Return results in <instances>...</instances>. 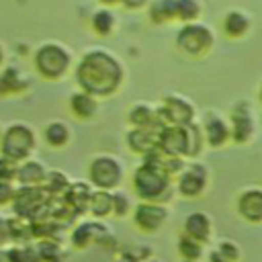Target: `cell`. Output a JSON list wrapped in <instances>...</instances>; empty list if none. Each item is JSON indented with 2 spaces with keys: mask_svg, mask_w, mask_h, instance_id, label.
I'll use <instances>...</instances> for the list:
<instances>
[{
  "mask_svg": "<svg viewBox=\"0 0 262 262\" xmlns=\"http://www.w3.org/2000/svg\"><path fill=\"white\" fill-rule=\"evenodd\" d=\"M76 80L80 90L96 96L113 94L123 82V66L111 51L94 47L82 55L76 66Z\"/></svg>",
  "mask_w": 262,
  "mask_h": 262,
  "instance_id": "6da1fadb",
  "label": "cell"
},
{
  "mask_svg": "<svg viewBox=\"0 0 262 262\" xmlns=\"http://www.w3.org/2000/svg\"><path fill=\"white\" fill-rule=\"evenodd\" d=\"M70 66H72V55L61 43L47 41L35 51V68L47 80L61 78L70 70Z\"/></svg>",
  "mask_w": 262,
  "mask_h": 262,
  "instance_id": "7a4b0ae2",
  "label": "cell"
},
{
  "mask_svg": "<svg viewBox=\"0 0 262 262\" xmlns=\"http://www.w3.org/2000/svg\"><path fill=\"white\" fill-rule=\"evenodd\" d=\"M133 186H135V192L143 201L158 203L166 199V194L170 192V176L154 166L141 164L133 172Z\"/></svg>",
  "mask_w": 262,
  "mask_h": 262,
  "instance_id": "3957f363",
  "label": "cell"
},
{
  "mask_svg": "<svg viewBox=\"0 0 262 262\" xmlns=\"http://www.w3.org/2000/svg\"><path fill=\"white\" fill-rule=\"evenodd\" d=\"M35 147V133L29 125L25 123H12L0 139V151L2 156L14 160V162H25L29 154Z\"/></svg>",
  "mask_w": 262,
  "mask_h": 262,
  "instance_id": "277c9868",
  "label": "cell"
},
{
  "mask_svg": "<svg viewBox=\"0 0 262 262\" xmlns=\"http://www.w3.org/2000/svg\"><path fill=\"white\" fill-rule=\"evenodd\" d=\"M213 41L215 37H213L211 27L203 23H186L176 35V47L190 57H199L207 53L213 47Z\"/></svg>",
  "mask_w": 262,
  "mask_h": 262,
  "instance_id": "5b68a950",
  "label": "cell"
},
{
  "mask_svg": "<svg viewBox=\"0 0 262 262\" xmlns=\"http://www.w3.org/2000/svg\"><path fill=\"white\" fill-rule=\"evenodd\" d=\"M158 119L164 127L168 125L188 127L190 123H194V106L190 100H186L180 94H166L162 106H158Z\"/></svg>",
  "mask_w": 262,
  "mask_h": 262,
  "instance_id": "8992f818",
  "label": "cell"
},
{
  "mask_svg": "<svg viewBox=\"0 0 262 262\" xmlns=\"http://www.w3.org/2000/svg\"><path fill=\"white\" fill-rule=\"evenodd\" d=\"M121 176H123V168L113 156H96L90 162L88 178L90 184H94L98 190H111L119 186Z\"/></svg>",
  "mask_w": 262,
  "mask_h": 262,
  "instance_id": "52a82bcc",
  "label": "cell"
},
{
  "mask_svg": "<svg viewBox=\"0 0 262 262\" xmlns=\"http://www.w3.org/2000/svg\"><path fill=\"white\" fill-rule=\"evenodd\" d=\"M158 147L176 158H188V129L180 125H168L158 135Z\"/></svg>",
  "mask_w": 262,
  "mask_h": 262,
  "instance_id": "ba28073f",
  "label": "cell"
},
{
  "mask_svg": "<svg viewBox=\"0 0 262 262\" xmlns=\"http://www.w3.org/2000/svg\"><path fill=\"white\" fill-rule=\"evenodd\" d=\"M254 135V119L250 102L242 100L231 108V137L235 143H248Z\"/></svg>",
  "mask_w": 262,
  "mask_h": 262,
  "instance_id": "9c48e42d",
  "label": "cell"
},
{
  "mask_svg": "<svg viewBox=\"0 0 262 262\" xmlns=\"http://www.w3.org/2000/svg\"><path fill=\"white\" fill-rule=\"evenodd\" d=\"M207 186V168L201 164H190L180 172L178 192L184 196H199Z\"/></svg>",
  "mask_w": 262,
  "mask_h": 262,
  "instance_id": "30bf717a",
  "label": "cell"
},
{
  "mask_svg": "<svg viewBox=\"0 0 262 262\" xmlns=\"http://www.w3.org/2000/svg\"><path fill=\"white\" fill-rule=\"evenodd\" d=\"M133 221L143 229V231H156L160 229V225L166 221V209L160 203H149L143 201L135 207L133 213Z\"/></svg>",
  "mask_w": 262,
  "mask_h": 262,
  "instance_id": "8fae6325",
  "label": "cell"
},
{
  "mask_svg": "<svg viewBox=\"0 0 262 262\" xmlns=\"http://www.w3.org/2000/svg\"><path fill=\"white\" fill-rule=\"evenodd\" d=\"M237 211L252 223L262 221V188H248L237 199Z\"/></svg>",
  "mask_w": 262,
  "mask_h": 262,
  "instance_id": "7c38bea8",
  "label": "cell"
},
{
  "mask_svg": "<svg viewBox=\"0 0 262 262\" xmlns=\"http://www.w3.org/2000/svg\"><path fill=\"white\" fill-rule=\"evenodd\" d=\"M129 123L141 129H156V131L164 129V125L158 119V108H154L147 102H135L129 108Z\"/></svg>",
  "mask_w": 262,
  "mask_h": 262,
  "instance_id": "4fadbf2b",
  "label": "cell"
},
{
  "mask_svg": "<svg viewBox=\"0 0 262 262\" xmlns=\"http://www.w3.org/2000/svg\"><path fill=\"white\" fill-rule=\"evenodd\" d=\"M143 164L154 166V168H158V170L166 172L168 176L178 174V172H182V170H184V158L170 156V154H166V151H164V149H160V147H154L151 151H147V154L143 156Z\"/></svg>",
  "mask_w": 262,
  "mask_h": 262,
  "instance_id": "5bb4252c",
  "label": "cell"
},
{
  "mask_svg": "<svg viewBox=\"0 0 262 262\" xmlns=\"http://www.w3.org/2000/svg\"><path fill=\"white\" fill-rule=\"evenodd\" d=\"M203 131H205V141L211 147H221L231 137V127L217 115H209L207 117V121L203 125Z\"/></svg>",
  "mask_w": 262,
  "mask_h": 262,
  "instance_id": "9a60e30c",
  "label": "cell"
},
{
  "mask_svg": "<svg viewBox=\"0 0 262 262\" xmlns=\"http://www.w3.org/2000/svg\"><path fill=\"white\" fill-rule=\"evenodd\" d=\"M158 135L160 131L156 129H141V127H133L127 133V143L135 154L145 156L147 151H151L154 147H158Z\"/></svg>",
  "mask_w": 262,
  "mask_h": 262,
  "instance_id": "2e32d148",
  "label": "cell"
},
{
  "mask_svg": "<svg viewBox=\"0 0 262 262\" xmlns=\"http://www.w3.org/2000/svg\"><path fill=\"white\" fill-rule=\"evenodd\" d=\"M27 88H29V78L23 76L18 68L8 66V68L2 70V74H0V94L2 96L20 94Z\"/></svg>",
  "mask_w": 262,
  "mask_h": 262,
  "instance_id": "e0dca14e",
  "label": "cell"
},
{
  "mask_svg": "<svg viewBox=\"0 0 262 262\" xmlns=\"http://www.w3.org/2000/svg\"><path fill=\"white\" fill-rule=\"evenodd\" d=\"M47 178V172L43 168V164L35 162V160H25L18 166L16 172V180L20 186H43Z\"/></svg>",
  "mask_w": 262,
  "mask_h": 262,
  "instance_id": "ac0fdd59",
  "label": "cell"
},
{
  "mask_svg": "<svg viewBox=\"0 0 262 262\" xmlns=\"http://www.w3.org/2000/svg\"><path fill=\"white\" fill-rule=\"evenodd\" d=\"M90 194H92V190H90V184L88 182H72L70 188L63 194V201L68 203V207L74 213H82V211L88 209Z\"/></svg>",
  "mask_w": 262,
  "mask_h": 262,
  "instance_id": "d6986e66",
  "label": "cell"
},
{
  "mask_svg": "<svg viewBox=\"0 0 262 262\" xmlns=\"http://www.w3.org/2000/svg\"><path fill=\"white\" fill-rule=\"evenodd\" d=\"M108 229L96 221H86V223H80L74 233H72V244L76 248H86L90 242H98Z\"/></svg>",
  "mask_w": 262,
  "mask_h": 262,
  "instance_id": "ffe728a7",
  "label": "cell"
},
{
  "mask_svg": "<svg viewBox=\"0 0 262 262\" xmlns=\"http://www.w3.org/2000/svg\"><path fill=\"white\" fill-rule=\"evenodd\" d=\"M184 233L196 242H207L211 235V219L205 213H192L184 219Z\"/></svg>",
  "mask_w": 262,
  "mask_h": 262,
  "instance_id": "44dd1931",
  "label": "cell"
},
{
  "mask_svg": "<svg viewBox=\"0 0 262 262\" xmlns=\"http://www.w3.org/2000/svg\"><path fill=\"white\" fill-rule=\"evenodd\" d=\"M250 29V16L244 10H229L223 18V31L231 39H239Z\"/></svg>",
  "mask_w": 262,
  "mask_h": 262,
  "instance_id": "7402d4cb",
  "label": "cell"
},
{
  "mask_svg": "<svg viewBox=\"0 0 262 262\" xmlns=\"http://www.w3.org/2000/svg\"><path fill=\"white\" fill-rule=\"evenodd\" d=\"M70 108L74 111L76 117L80 119H92L96 115V108H98V102L92 94L84 92V90H78L70 96Z\"/></svg>",
  "mask_w": 262,
  "mask_h": 262,
  "instance_id": "603a6c76",
  "label": "cell"
},
{
  "mask_svg": "<svg viewBox=\"0 0 262 262\" xmlns=\"http://www.w3.org/2000/svg\"><path fill=\"white\" fill-rule=\"evenodd\" d=\"M8 229H10V242H14L16 246H29V242L35 237L31 221H27L23 217H10Z\"/></svg>",
  "mask_w": 262,
  "mask_h": 262,
  "instance_id": "cb8c5ba5",
  "label": "cell"
},
{
  "mask_svg": "<svg viewBox=\"0 0 262 262\" xmlns=\"http://www.w3.org/2000/svg\"><path fill=\"white\" fill-rule=\"evenodd\" d=\"M149 16H151V23H156V25L174 20L176 18V0H151Z\"/></svg>",
  "mask_w": 262,
  "mask_h": 262,
  "instance_id": "d4e9b609",
  "label": "cell"
},
{
  "mask_svg": "<svg viewBox=\"0 0 262 262\" xmlns=\"http://www.w3.org/2000/svg\"><path fill=\"white\" fill-rule=\"evenodd\" d=\"M113 207H115V203H113V192H108V190H94V192L90 194L88 209H90V213H92L96 219L111 215V213H113Z\"/></svg>",
  "mask_w": 262,
  "mask_h": 262,
  "instance_id": "484cf974",
  "label": "cell"
},
{
  "mask_svg": "<svg viewBox=\"0 0 262 262\" xmlns=\"http://www.w3.org/2000/svg\"><path fill=\"white\" fill-rule=\"evenodd\" d=\"M43 135H45V141L51 147H63L70 141V127L63 121H51L45 127Z\"/></svg>",
  "mask_w": 262,
  "mask_h": 262,
  "instance_id": "4316f807",
  "label": "cell"
},
{
  "mask_svg": "<svg viewBox=\"0 0 262 262\" xmlns=\"http://www.w3.org/2000/svg\"><path fill=\"white\" fill-rule=\"evenodd\" d=\"M70 180H68V176L63 174V172H59V170H51V172H47V178H45V190L51 194V196H63L66 194V190L70 188Z\"/></svg>",
  "mask_w": 262,
  "mask_h": 262,
  "instance_id": "83f0119b",
  "label": "cell"
},
{
  "mask_svg": "<svg viewBox=\"0 0 262 262\" xmlns=\"http://www.w3.org/2000/svg\"><path fill=\"white\" fill-rule=\"evenodd\" d=\"M203 6L199 0H176V18L186 23H196V18L201 16Z\"/></svg>",
  "mask_w": 262,
  "mask_h": 262,
  "instance_id": "f1b7e54d",
  "label": "cell"
},
{
  "mask_svg": "<svg viewBox=\"0 0 262 262\" xmlns=\"http://www.w3.org/2000/svg\"><path fill=\"white\" fill-rule=\"evenodd\" d=\"M92 29L98 33V35H111L113 29H115V16L108 8H98L94 14H92V20H90Z\"/></svg>",
  "mask_w": 262,
  "mask_h": 262,
  "instance_id": "f546056e",
  "label": "cell"
},
{
  "mask_svg": "<svg viewBox=\"0 0 262 262\" xmlns=\"http://www.w3.org/2000/svg\"><path fill=\"white\" fill-rule=\"evenodd\" d=\"M178 252H180V256H182L184 260L196 262V260L201 258V254H203V248H201V242H196V239H192V237H188V235L184 233V235H180V239H178Z\"/></svg>",
  "mask_w": 262,
  "mask_h": 262,
  "instance_id": "4dcf8cb0",
  "label": "cell"
},
{
  "mask_svg": "<svg viewBox=\"0 0 262 262\" xmlns=\"http://www.w3.org/2000/svg\"><path fill=\"white\" fill-rule=\"evenodd\" d=\"M186 129H188V158H194L201 154V147H205V131L196 121L190 123Z\"/></svg>",
  "mask_w": 262,
  "mask_h": 262,
  "instance_id": "1f68e13d",
  "label": "cell"
},
{
  "mask_svg": "<svg viewBox=\"0 0 262 262\" xmlns=\"http://www.w3.org/2000/svg\"><path fill=\"white\" fill-rule=\"evenodd\" d=\"M6 258L8 262H41L33 246H12L6 250Z\"/></svg>",
  "mask_w": 262,
  "mask_h": 262,
  "instance_id": "d6a6232c",
  "label": "cell"
},
{
  "mask_svg": "<svg viewBox=\"0 0 262 262\" xmlns=\"http://www.w3.org/2000/svg\"><path fill=\"white\" fill-rule=\"evenodd\" d=\"M37 256L41 262H57L59 260V244L55 239H41L37 246Z\"/></svg>",
  "mask_w": 262,
  "mask_h": 262,
  "instance_id": "836d02e7",
  "label": "cell"
},
{
  "mask_svg": "<svg viewBox=\"0 0 262 262\" xmlns=\"http://www.w3.org/2000/svg\"><path fill=\"white\" fill-rule=\"evenodd\" d=\"M18 162L6 158V156H0V180L2 182H12L16 180V172H18Z\"/></svg>",
  "mask_w": 262,
  "mask_h": 262,
  "instance_id": "e575fe53",
  "label": "cell"
},
{
  "mask_svg": "<svg viewBox=\"0 0 262 262\" xmlns=\"http://www.w3.org/2000/svg\"><path fill=\"white\" fill-rule=\"evenodd\" d=\"M113 203H115V207H113V213H115V215L123 217V215L129 213L131 203H129V196H127L125 192H113Z\"/></svg>",
  "mask_w": 262,
  "mask_h": 262,
  "instance_id": "d590c367",
  "label": "cell"
},
{
  "mask_svg": "<svg viewBox=\"0 0 262 262\" xmlns=\"http://www.w3.org/2000/svg\"><path fill=\"white\" fill-rule=\"evenodd\" d=\"M215 250L225 258V262H235L239 258V250L233 242H219V246Z\"/></svg>",
  "mask_w": 262,
  "mask_h": 262,
  "instance_id": "8d00e7d4",
  "label": "cell"
},
{
  "mask_svg": "<svg viewBox=\"0 0 262 262\" xmlns=\"http://www.w3.org/2000/svg\"><path fill=\"white\" fill-rule=\"evenodd\" d=\"M14 194H16V188L12 186V182H2L0 180V207L6 205V203H12Z\"/></svg>",
  "mask_w": 262,
  "mask_h": 262,
  "instance_id": "74e56055",
  "label": "cell"
},
{
  "mask_svg": "<svg viewBox=\"0 0 262 262\" xmlns=\"http://www.w3.org/2000/svg\"><path fill=\"white\" fill-rule=\"evenodd\" d=\"M10 242V229H8V219L0 217V246Z\"/></svg>",
  "mask_w": 262,
  "mask_h": 262,
  "instance_id": "f35d334b",
  "label": "cell"
},
{
  "mask_svg": "<svg viewBox=\"0 0 262 262\" xmlns=\"http://www.w3.org/2000/svg\"><path fill=\"white\" fill-rule=\"evenodd\" d=\"M123 2V6H127V8H141V6H145L147 2H151V0H121Z\"/></svg>",
  "mask_w": 262,
  "mask_h": 262,
  "instance_id": "ab89813d",
  "label": "cell"
},
{
  "mask_svg": "<svg viewBox=\"0 0 262 262\" xmlns=\"http://www.w3.org/2000/svg\"><path fill=\"white\" fill-rule=\"evenodd\" d=\"M115 262H139V260H137V258H133L129 252H121V256H119Z\"/></svg>",
  "mask_w": 262,
  "mask_h": 262,
  "instance_id": "60d3db41",
  "label": "cell"
},
{
  "mask_svg": "<svg viewBox=\"0 0 262 262\" xmlns=\"http://www.w3.org/2000/svg\"><path fill=\"white\" fill-rule=\"evenodd\" d=\"M102 4H106V6H113V4H119L121 0H100Z\"/></svg>",
  "mask_w": 262,
  "mask_h": 262,
  "instance_id": "b9f144b4",
  "label": "cell"
},
{
  "mask_svg": "<svg viewBox=\"0 0 262 262\" xmlns=\"http://www.w3.org/2000/svg\"><path fill=\"white\" fill-rule=\"evenodd\" d=\"M0 262H8V258H6V252L0 248Z\"/></svg>",
  "mask_w": 262,
  "mask_h": 262,
  "instance_id": "7bdbcfd3",
  "label": "cell"
},
{
  "mask_svg": "<svg viewBox=\"0 0 262 262\" xmlns=\"http://www.w3.org/2000/svg\"><path fill=\"white\" fill-rule=\"evenodd\" d=\"M2 61H4V49H2V45H0V66H2Z\"/></svg>",
  "mask_w": 262,
  "mask_h": 262,
  "instance_id": "ee69618b",
  "label": "cell"
},
{
  "mask_svg": "<svg viewBox=\"0 0 262 262\" xmlns=\"http://www.w3.org/2000/svg\"><path fill=\"white\" fill-rule=\"evenodd\" d=\"M258 96H260V100H262V84H260V92H258Z\"/></svg>",
  "mask_w": 262,
  "mask_h": 262,
  "instance_id": "f6af8a7d",
  "label": "cell"
},
{
  "mask_svg": "<svg viewBox=\"0 0 262 262\" xmlns=\"http://www.w3.org/2000/svg\"><path fill=\"white\" fill-rule=\"evenodd\" d=\"M0 139H2V133H0Z\"/></svg>",
  "mask_w": 262,
  "mask_h": 262,
  "instance_id": "bcb514c9",
  "label": "cell"
},
{
  "mask_svg": "<svg viewBox=\"0 0 262 262\" xmlns=\"http://www.w3.org/2000/svg\"><path fill=\"white\" fill-rule=\"evenodd\" d=\"M184 262H188V260H184Z\"/></svg>",
  "mask_w": 262,
  "mask_h": 262,
  "instance_id": "7dc6e473",
  "label": "cell"
},
{
  "mask_svg": "<svg viewBox=\"0 0 262 262\" xmlns=\"http://www.w3.org/2000/svg\"><path fill=\"white\" fill-rule=\"evenodd\" d=\"M154 262H156V260H154Z\"/></svg>",
  "mask_w": 262,
  "mask_h": 262,
  "instance_id": "c3c4849f",
  "label": "cell"
}]
</instances>
